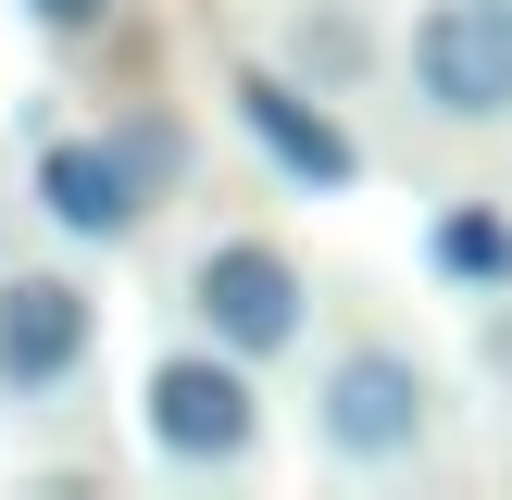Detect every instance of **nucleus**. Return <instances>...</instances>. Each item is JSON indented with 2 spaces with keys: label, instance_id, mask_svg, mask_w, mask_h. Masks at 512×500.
Masks as SVG:
<instances>
[{
  "label": "nucleus",
  "instance_id": "obj_1",
  "mask_svg": "<svg viewBox=\"0 0 512 500\" xmlns=\"http://www.w3.org/2000/svg\"><path fill=\"white\" fill-rule=\"evenodd\" d=\"M438 438V375L413 338H338L313 375V450L338 475H400Z\"/></svg>",
  "mask_w": 512,
  "mask_h": 500
},
{
  "label": "nucleus",
  "instance_id": "obj_2",
  "mask_svg": "<svg viewBox=\"0 0 512 500\" xmlns=\"http://www.w3.org/2000/svg\"><path fill=\"white\" fill-rule=\"evenodd\" d=\"M138 438H150V463H175V475H238L250 450H263V363H238V350H213V338L150 350Z\"/></svg>",
  "mask_w": 512,
  "mask_h": 500
},
{
  "label": "nucleus",
  "instance_id": "obj_3",
  "mask_svg": "<svg viewBox=\"0 0 512 500\" xmlns=\"http://www.w3.org/2000/svg\"><path fill=\"white\" fill-rule=\"evenodd\" d=\"M188 325L213 350H238V363H288L313 338V263L288 238H263V225H238V238H213L188 263Z\"/></svg>",
  "mask_w": 512,
  "mask_h": 500
},
{
  "label": "nucleus",
  "instance_id": "obj_4",
  "mask_svg": "<svg viewBox=\"0 0 512 500\" xmlns=\"http://www.w3.org/2000/svg\"><path fill=\"white\" fill-rule=\"evenodd\" d=\"M100 363V288L63 263H0V400H63Z\"/></svg>",
  "mask_w": 512,
  "mask_h": 500
},
{
  "label": "nucleus",
  "instance_id": "obj_5",
  "mask_svg": "<svg viewBox=\"0 0 512 500\" xmlns=\"http://www.w3.org/2000/svg\"><path fill=\"white\" fill-rule=\"evenodd\" d=\"M400 75L438 125H512V13L500 0H425L413 38H400Z\"/></svg>",
  "mask_w": 512,
  "mask_h": 500
},
{
  "label": "nucleus",
  "instance_id": "obj_6",
  "mask_svg": "<svg viewBox=\"0 0 512 500\" xmlns=\"http://www.w3.org/2000/svg\"><path fill=\"white\" fill-rule=\"evenodd\" d=\"M225 100H238V138L263 150V175H288V188H313V200L363 175V138L338 125V88H313L300 63H238Z\"/></svg>",
  "mask_w": 512,
  "mask_h": 500
},
{
  "label": "nucleus",
  "instance_id": "obj_7",
  "mask_svg": "<svg viewBox=\"0 0 512 500\" xmlns=\"http://www.w3.org/2000/svg\"><path fill=\"white\" fill-rule=\"evenodd\" d=\"M25 200H38V225H50V238H75V250H125V238L150 225V175L125 163L113 125H63V138H38Z\"/></svg>",
  "mask_w": 512,
  "mask_h": 500
},
{
  "label": "nucleus",
  "instance_id": "obj_8",
  "mask_svg": "<svg viewBox=\"0 0 512 500\" xmlns=\"http://www.w3.org/2000/svg\"><path fill=\"white\" fill-rule=\"evenodd\" d=\"M425 263H438L450 288L500 300V288H512V213H488V200H450V213L425 225Z\"/></svg>",
  "mask_w": 512,
  "mask_h": 500
},
{
  "label": "nucleus",
  "instance_id": "obj_9",
  "mask_svg": "<svg viewBox=\"0 0 512 500\" xmlns=\"http://www.w3.org/2000/svg\"><path fill=\"white\" fill-rule=\"evenodd\" d=\"M288 63L313 75V88H363V75H375V25L338 13V0H300V13H288Z\"/></svg>",
  "mask_w": 512,
  "mask_h": 500
},
{
  "label": "nucleus",
  "instance_id": "obj_10",
  "mask_svg": "<svg viewBox=\"0 0 512 500\" xmlns=\"http://www.w3.org/2000/svg\"><path fill=\"white\" fill-rule=\"evenodd\" d=\"M113 138H125V163L150 175V200H163L175 175H188V125H175L163 100H138V113H113Z\"/></svg>",
  "mask_w": 512,
  "mask_h": 500
},
{
  "label": "nucleus",
  "instance_id": "obj_11",
  "mask_svg": "<svg viewBox=\"0 0 512 500\" xmlns=\"http://www.w3.org/2000/svg\"><path fill=\"white\" fill-rule=\"evenodd\" d=\"M113 13H125V0H25V25H38V38H63V50H88Z\"/></svg>",
  "mask_w": 512,
  "mask_h": 500
},
{
  "label": "nucleus",
  "instance_id": "obj_12",
  "mask_svg": "<svg viewBox=\"0 0 512 500\" xmlns=\"http://www.w3.org/2000/svg\"><path fill=\"white\" fill-rule=\"evenodd\" d=\"M475 363H488V375H500V388H512V288L488 300V313H475Z\"/></svg>",
  "mask_w": 512,
  "mask_h": 500
},
{
  "label": "nucleus",
  "instance_id": "obj_13",
  "mask_svg": "<svg viewBox=\"0 0 512 500\" xmlns=\"http://www.w3.org/2000/svg\"><path fill=\"white\" fill-rule=\"evenodd\" d=\"M500 13H512V0H500Z\"/></svg>",
  "mask_w": 512,
  "mask_h": 500
}]
</instances>
